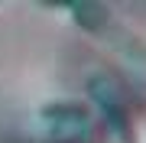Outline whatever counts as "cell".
<instances>
[{"label":"cell","instance_id":"1","mask_svg":"<svg viewBox=\"0 0 146 143\" xmlns=\"http://www.w3.org/2000/svg\"><path fill=\"white\" fill-rule=\"evenodd\" d=\"M91 94H94V101H98L101 107H104V120L110 124V130L120 133L123 143H130V114H127L123 98L117 94L114 81L110 78H94L91 81Z\"/></svg>","mask_w":146,"mask_h":143}]
</instances>
